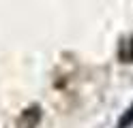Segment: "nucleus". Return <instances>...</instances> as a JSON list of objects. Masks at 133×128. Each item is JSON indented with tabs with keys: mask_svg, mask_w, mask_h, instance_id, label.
<instances>
[{
	"mask_svg": "<svg viewBox=\"0 0 133 128\" xmlns=\"http://www.w3.org/2000/svg\"><path fill=\"white\" fill-rule=\"evenodd\" d=\"M131 124H133V107H129V111L120 117V122H118V126H116V128H129Z\"/></svg>",
	"mask_w": 133,
	"mask_h": 128,
	"instance_id": "1",
	"label": "nucleus"
}]
</instances>
